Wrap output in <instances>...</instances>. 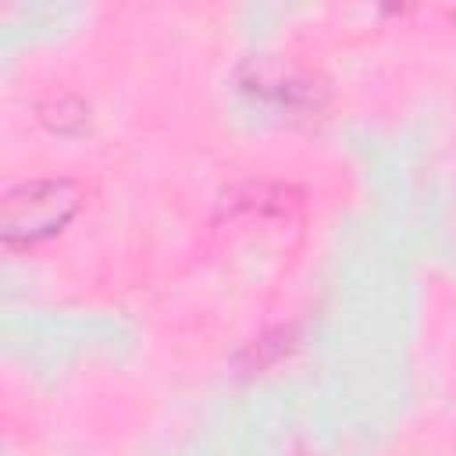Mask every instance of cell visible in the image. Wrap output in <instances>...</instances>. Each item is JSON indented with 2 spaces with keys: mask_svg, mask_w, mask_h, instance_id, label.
Masks as SVG:
<instances>
[{
  "mask_svg": "<svg viewBox=\"0 0 456 456\" xmlns=\"http://www.w3.org/2000/svg\"><path fill=\"white\" fill-rule=\"evenodd\" d=\"M82 207V189L71 178H32L4 192L0 239L4 246H36L53 239Z\"/></svg>",
  "mask_w": 456,
  "mask_h": 456,
  "instance_id": "6da1fadb",
  "label": "cell"
}]
</instances>
